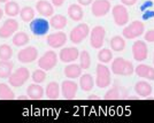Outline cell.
<instances>
[{"label":"cell","mask_w":154,"mask_h":123,"mask_svg":"<svg viewBox=\"0 0 154 123\" xmlns=\"http://www.w3.org/2000/svg\"><path fill=\"white\" fill-rule=\"evenodd\" d=\"M58 63V54L54 51H47L43 54V57L38 59V67L45 71L52 70Z\"/></svg>","instance_id":"52a82bcc"},{"label":"cell","mask_w":154,"mask_h":123,"mask_svg":"<svg viewBox=\"0 0 154 123\" xmlns=\"http://www.w3.org/2000/svg\"><path fill=\"white\" fill-rule=\"evenodd\" d=\"M77 91H78V85L74 81L66 79L61 84V93L64 99H74L76 97Z\"/></svg>","instance_id":"5bb4252c"},{"label":"cell","mask_w":154,"mask_h":123,"mask_svg":"<svg viewBox=\"0 0 154 123\" xmlns=\"http://www.w3.org/2000/svg\"><path fill=\"white\" fill-rule=\"evenodd\" d=\"M29 77H30L29 69L26 67H20L8 77V83L13 88H20L29 79Z\"/></svg>","instance_id":"3957f363"},{"label":"cell","mask_w":154,"mask_h":123,"mask_svg":"<svg viewBox=\"0 0 154 123\" xmlns=\"http://www.w3.org/2000/svg\"><path fill=\"white\" fill-rule=\"evenodd\" d=\"M13 57V50L12 47L7 44H2L0 45V60H11Z\"/></svg>","instance_id":"e575fe53"},{"label":"cell","mask_w":154,"mask_h":123,"mask_svg":"<svg viewBox=\"0 0 154 123\" xmlns=\"http://www.w3.org/2000/svg\"><path fill=\"white\" fill-rule=\"evenodd\" d=\"M20 11L21 8L16 1H7L5 4V14L9 17H15L16 15H19Z\"/></svg>","instance_id":"f546056e"},{"label":"cell","mask_w":154,"mask_h":123,"mask_svg":"<svg viewBox=\"0 0 154 123\" xmlns=\"http://www.w3.org/2000/svg\"><path fill=\"white\" fill-rule=\"evenodd\" d=\"M145 40L148 43H154V29L148 30L147 32L145 33Z\"/></svg>","instance_id":"8d00e7d4"},{"label":"cell","mask_w":154,"mask_h":123,"mask_svg":"<svg viewBox=\"0 0 154 123\" xmlns=\"http://www.w3.org/2000/svg\"><path fill=\"white\" fill-rule=\"evenodd\" d=\"M8 0H0V2H7Z\"/></svg>","instance_id":"ee69618b"},{"label":"cell","mask_w":154,"mask_h":123,"mask_svg":"<svg viewBox=\"0 0 154 123\" xmlns=\"http://www.w3.org/2000/svg\"><path fill=\"white\" fill-rule=\"evenodd\" d=\"M19 30V22L13 17H9L0 26V38H9Z\"/></svg>","instance_id":"7c38bea8"},{"label":"cell","mask_w":154,"mask_h":123,"mask_svg":"<svg viewBox=\"0 0 154 123\" xmlns=\"http://www.w3.org/2000/svg\"><path fill=\"white\" fill-rule=\"evenodd\" d=\"M112 14H113V19L115 22L116 26H127L129 22V13L128 9L125 8L124 5H116L114 8L112 9Z\"/></svg>","instance_id":"9c48e42d"},{"label":"cell","mask_w":154,"mask_h":123,"mask_svg":"<svg viewBox=\"0 0 154 123\" xmlns=\"http://www.w3.org/2000/svg\"><path fill=\"white\" fill-rule=\"evenodd\" d=\"M135 91L139 97L146 98L148 96H151V93H152V86L146 81H139V82L136 83Z\"/></svg>","instance_id":"44dd1931"},{"label":"cell","mask_w":154,"mask_h":123,"mask_svg":"<svg viewBox=\"0 0 154 123\" xmlns=\"http://www.w3.org/2000/svg\"><path fill=\"white\" fill-rule=\"evenodd\" d=\"M112 59H113V52L108 48H101L98 53V60L101 63L106 65V63L112 61Z\"/></svg>","instance_id":"d6a6232c"},{"label":"cell","mask_w":154,"mask_h":123,"mask_svg":"<svg viewBox=\"0 0 154 123\" xmlns=\"http://www.w3.org/2000/svg\"><path fill=\"white\" fill-rule=\"evenodd\" d=\"M68 15L72 21L79 22V21H82L84 16L83 8L79 4H71L68 8Z\"/></svg>","instance_id":"cb8c5ba5"},{"label":"cell","mask_w":154,"mask_h":123,"mask_svg":"<svg viewBox=\"0 0 154 123\" xmlns=\"http://www.w3.org/2000/svg\"><path fill=\"white\" fill-rule=\"evenodd\" d=\"M59 58L64 63H71L75 62L77 58H79V51L76 47H64L60 51Z\"/></svg>","instance_id":"2e32d148"},{"label":"cell","mask_w":154,"mask_h":123,"mask_svg":"<svg viewBox=\"0 0 154 123\" xmlns=\"http://www.w3.org/2000/svg\"><path fill=\"white\" fill-rule=\"evenodd\" d=\"M26 99H29L28 97H19V100H26Z\"/></svg>","instance_id":"7bdbcfd3"},{"label":"cell","mask_w":154,"mask_h":123,"mask_svg":"<svg viewBox=\"0 0 154 123\" xmlns=\"http://www.w3.org/2000/svg\"><path fill=\"white\" fill-rule=\"evenodd\" d=\"M77 1H78V4L81 6H88V5L93 2V0H77Z\"/></svg>","instance_id":"ab89813d"},{"label":"cell","mask_w":154,"mask_h":123,"mask_svg":"<svg viewBox=\"0 0 154 123\" xmlns=\"http://www.w3.org/2000/svg\"><path fill=\"white\" fill-rule=\"evenodd\" d=\"M30 42V38H29V35L23 31H20V32H16L13 37V44L17 47H22V46H26L28 43Z\"/></svg>","instance_id":"4dcf8cb0"},{"label":"cell","mask_w":154,"mask_h":123,"mask_svg":"<svg viewBox=\"0 0 154 123\" xmlns=\"http://www.w3.org/2000/svg\"><path fill=\"white\" fill-rule=\"evenodd\" d=\"M26 96L29 99L32 100H39L45 96V91L43 89V86H40V84H30L26 89Z\"/></svg>","instance_id":"d6986e66"},{"label":"cell","mask_w":154,"mask_h":123,"mask_svg":"<svg viewBox=\"0 0 154 123\" xmlns=\"http://www.w3.org/2000/svg\"><path fill=\"white\" fill-rule=\"evenodd\" d=\"M79 86L84 92H90L94 88V79L91 74H83L79 76Z\"/></svg>","instance_id":"603a6c76"},{"label":"cell","mask_w":154,"mask_h":123,"mask_svg":"<svg viewBox=\"0 0 154 123\" xmlns=\"http://www.w3.org/2000/svg\"><path fill=\"white\" fill-rule=\"evenodd\" d=\"M110 71L117 76H130L135 72V67L131 61L123 58H116L112 62Z\"/></svg>","instance_id":"6da1fadb"},{"label":"cell","mask_w":154,"mask_h":123,"mask_svg":"<svg viewBox=\"0 0 154 123\" xmlns=\"http://www.w3.org/2000/svg\"><path fill=\"white\" fill-rule=\"evenodd\" d=\"M30 30L31 32L37 36V37H42L47 35L48 30H50V22L44 17H38V19H33L30 22Z\"/></svg>","instance_id":"8992f818"},{"label":"cell","mask_w":154,"mask_h":123,"mask_svg":"<svg viewBox=\"0 0 154 123\" xmlns=\"http://www.w3.org/2000/svg\"><path fill=\"white\" fill-rule=\"evenodd\" d=\"M20 16L23 22H31L32 20L35 19V11H33V8L29 6L23 7L20 11Z\"/></svg>","instance_id":"1f68e13d"},{"label":"cell","mask_w":154,"mask_h":123,"mask_svg":"<svg viewBox=\"0 0 154 123\" xmlns=\"http://www.w3.org/2000/svg\"><path fill=\"white\" fill-rule=\"evenodd\" d=\"M90 26L86 23H79L77 24L75 28H72V30L70 31V42L75 45H78L83 42L84 39L86 38L90 35Z\"/></svg>","instance_id":"277c9868"},{"label":"cell","mask_w":154,"mask_h":123,"mask_svg":"<svg viewBox=\"0 0 154 123\" xmlns=\"http://www.w3.org/2000/svg\"><path fill=\"white\" fill-rule=\"evenodd\" d=\"M121 2L124 6H134L137 2V0H121Z\"/></svg>","instance_id":"74e56055"},{"label":"cell","mask_w":154,"mask_h":123,"mask_svg":"<svg viewBox=\"0 0 154 123\" xmlns=\"http://www.w3.org/2000/svg\"><path fill=\"white\" fill-rule=\"evenodd\" d=\"M36 9L42 16L44 17H50L54 13V8L53 5L50 4V1L47 0H39L36 4Z\"/></svg>","instance_id":"ac0fdd59"},{"label":"cell","mask_w":154,"mask_h":123,"mask_svg":"<svg viewBox=\"0 0 154 123\" xmlns=\"http://www.w3.org/2000/svg\"><path fill=\"white\" fill-rule=\"evenodd\" d=\"M45 96L48 99H52V100L58 99L59 96H60V86L57 82H51V83L47 84L45 90Z\"/></svg>","instance_id":"4316f807"},{"label":"cell","mask_w":154,"mask_h":123,"mask_svg":"<svg viewBox=\"0 0 154 123\" xmlns=\"http://www.w3.org/2000/svg\"><path fill=\"white\" fill-rule=\"evenodd\" d=\"M0 99L1 100H14L15 93L11 86L6 83H0Z\"/></svg>","instance_id":"f1b7e54d"},{"label":"cell","mask_w":154,"mask_h":123,"mask_svg":"<svg viewBox=\"0 0 154 123\" xmlns=\"http://www.w3.org/2000/svg\"><path fill=\"white\" fill-rule=\"evenodd\" d=\"M110 69H109L105 63H98L96 69V85L100 89L108 88L112 83V75H110Z\"/></svg>","instance_id":"7a4b0ae2"},{"label":"cell","mask_w":154,"mask_h":123,"mask_svg":"<svg viewBox=\"0 0 154 123\" xmlns=\"http://www.w3.org/2000/svg\"><path fill=\"white\" fill-rule=\"evenodd\" d=\"M127 96V91L123 89L119 83H116L110 90L107 91V93L105 94V99L107 100H115V99H121V98Z\"/></svg>","instance_id":"ffe728a7"},{"label":"cell","mask_w":154,"mask_h":123,"mask_svg":"<svg viewBox=\"0 0 154 123\" xmlns=\"http://www.w3.org/2000/svg\"><path fill=\"white\" fill-rule=\"evenodd\" d=\"M90 100H99V97H97L96 94H91V97H89Z\"/></svg>","instance_id":"60d3db41"},{"label":"cell","mask_w":154,"mask_h":123,"mask_svg":"<svg viewBox=\"0 0 154 123\" xmlns=\"http://www.w3.org/2000/svg\"><path fill=\"white\" fill-rule=\"evenodd\" d=\"M132 55L134 59L138 62L145 61L148 55V47L146 43L143 40H136L132 45Z\"/></svg>","instance_id":"8fae6325"},{"label":"cell","mask_w":154,"mask_h":123,"mask_svg":"<svg viewBox=\"0 0 154 123\" xmlns=\"http://www.w3.org/2000/svg\"><path fill=\"white\" fill-rule=\"evenodd\" d=\"M105 37H106V30L105 28L101 26H94L90 31V44L93 48L99 50L103 46V42H105Z\"/></svg>","instance_id":"ba28073f"},{"label":"cell","mask_w":154,"mask_h":123,"mask_svg":"<svg viewBox=\"0 0 154 123\" xmlns=\"http://www.w3.org/2000/svg\"><path fill=\"white\" fill-rule=\"evenodd\" d=\"M66 0H52V5L55 7H61Z\"/></svg>","instance_id":"f35d334b"},{"label":"cell","mask_w":154,"mask_h":123,"mask_svg":"<svg viewBox=\"0 0 154 123\" xmlns=\"http://www.w3.org/2000/svg\"><path fill=\"white\" fill-rule=\"evenodd\" d=\"M82 70H83V69L81 68V66L71 62L70 65L64 67L63 72L66 77H68L69 79H75V78L79 77V76L82 75Z\"/></svg>","instance_id":"7402d4cb"},{"label":"cell","mask_w":154,"mask_h":123,"mask_svg":"<svg viewBox=\"0 0 154 123\" xmlns=\"http://www.w3.org/2000/svg\"><path fill=\"white\" fill-rule=\"evenodd\" d=\"M110 11V2L109 0H94L92 2L91 12L96 17H103L106 16Z\"/></svg>","instance_id":"4fadbf2b"},{"label":"cell","mask_w":154,"mask_h":123,"mask_svg":"<svg viewBox=\"0 0 154 123\" xmlns=\"http://www.w3.org/2000/svg\"><path fill=\"white\" fill-rule=\"evenodd\" d=\"M46 79V71L43 69H36L32 72V81L37 84H42L44 81Z\"/></svg>","instance_id":"d590c367"},{"label":"cell","mask_w":154,"mask_h":123,"mask_svg":"<svg viewBox=\"0 0 154 123\" xmlns=\"http://www.w3.org/2000/svg\"><path fill=\"white\" fill-rule=\"evenodd\" d=\"M135 72L137 74V76L141 78H146L148 81H154V68H152L151 66L140 63L135 68Z\"/></svg>","instance_id":"e0dca14e"},{"label":"cell","mask_w":154,"mask_h":123,"mask_svg":"<svg viewBox=\"0 0 154 123\" xmlns=\"http://www.w3.org/2000/svg\"><path fill=\"white\" fill-rule=\"evenodd\" d=\"M13 62L11 60H0V78H8L13 72Z\"/></svg>","instance_id":"484cf974"},{"label":"cell","mask_w":154,"mask_h":123,"mask_svg":"<svg viewBox=\"0 0 154 123\" xmlns=\"http://www.w3.org/2000/svg\"><path fill=\"white\" fill-rule=\"evenodd\" d=\"M79 66L82 69H89L91 66V57L88 51H82L79 53Z\"/></svg>","instance_id":"836d02e7"},{"label":"cell","mask_w":154,"mask_h":123,"mask_svg":"<svg viewBox=\"0 0 154 123\" xmlns=\"http://www.w3.org/2000/svg\"><path fill=\"white\" fill-rule=\"evenodd\" d=\"M153 62H154V59H153Z\"/></svg>","instance_id":"f6af8a7d"},{"label":"cell","mask_w":154,"mask_h":123,"mask_svg":"<svg viewBox=\"0 0 154 123\" xmlns=\"http://www.w3.org/2000/svg\"><path fill=\"white\" fill-rule=\"evenodd\" d=\"M38 59V50L35 46H26L17 53V60L21 63H31Z\"/></svg>","instance_id":"30bf717a"},{"label":"cell","mask_w":154,"mask_h":123,"mask_svg":"<svg viewBox=\"0 0 154 123\" xmlns=\"http://www.w3.org/2000/svg\"><path fill=\"white\" fill-rule=\"evenodd\" d=\"M110 50H113L114 52H122L123 50L125 48V40H124V37H121V36H114L110 39Z\"/></svg>","instance_id":"83f0119b"},{"label":"cell","mask_w":154,"mask_h":123,"mask_svg":"<svg viewBox=\"0 0 154 123\" xmlns=\"http://www.w3.org/2000/svg\"><path fill=\"white\" fill-rule=\"evenodd\" d=\"M2 16H4V11L0 8V20L2 19Z\"/></svg>","instance_id":"b9f144b4"},{"label":"cell","mask_w":154,"mask_h":123,"mask_svg":"<svg viewBox=\"0 0 154 123\" xmlns=\"http://www.w3.org/2000/svg\"><path fill=\"white\" fill-rule=\"evenodd\" d=\"M50 26L54 28L55 30H62L67 26V17L62 14L52 15L51 20H50Z\"/></svg>","instance_id":"d4e9b609"},{"label":"cell","mask_w":154,"mask_h":123,"mask_svg":"<svg viewBox=\"0 0 154 123\" xmlns=\"http://www.w3.org/2000/svg\"><path fill=\"white\" fill-rule=\"evenodd\" d=\"M46 43H47V45L50 46V47H52V48L62 47V46L67 43V35L64 32H62V31L51 33V35L47 36Z\"/></svg>","instance_id":"9a60e30c"},{"label":"cell","mask_w":154,"mask_h":123,"mask_svg":"<svg viewBox=\"0 0 154 123\" xmlns=\"http://www.w3.org/2000/svg\"><path fill=\"white\" fill-rule=\"evenodd\" d=\"M145 30V26L141 21H134L132 23H130L129 26H127L122 31L123 37L125 39H135L138 38L139 36H141L144 33Z\"/></svg>","instance_id":"5b68a950"}]
</instances>
